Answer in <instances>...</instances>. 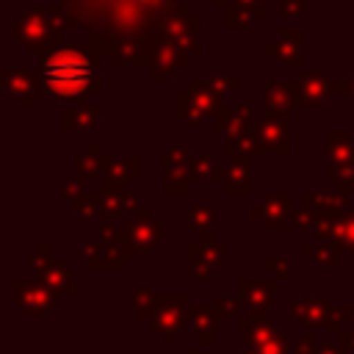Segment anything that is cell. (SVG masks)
<instances>
[{
  "instance_id": "6da1fadb",
  "label": "cell",
  "mask_w": 354,
  "mask_h": 354,
  "mask_svg": "<svg viewBox=\"0 0 354 354\" xmlns=\"http://www.w3.org/2000/svg\"><path fill=\"white\" fill-rule=\"evenodd\" d=\"M44 80L55 94H80L94 86V69L77 50H61L44 61Z\"/></svg>"
}]
</instances>
